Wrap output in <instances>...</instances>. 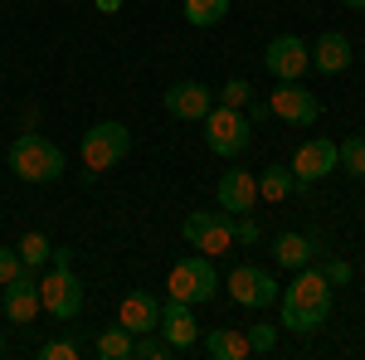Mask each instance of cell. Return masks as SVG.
<instances>
[{
  "label": "cell",
  "mask_w": 365,
  "mask_h": 360,
  "mask_svg": "<svg viewBox=\"0 0 365 360\" xmlns=\"http://www.w3.org/2000/svg\"><path fill=\"white\" fill-rule=\"evenodd\" d=\"M180 351L170 346L161 331H141L137 341H132V360H175Z\"/></svg>",
  "instance_id": "obj_22"
},
{
  "label": "cell",
  "mask_w": 365,
  "mask_h": 360,
  "mask_svg": "<svg viewBox=\"0 0 365 360\" xmlns=\"http://www.w3.org/2000/svg\"><path fill=\"white\" fill-rule=\"evenodd\" d=\"M312 258H317V249H312L307 234L287 229V234H278V239H273V263H278V268H292V273H297V268H307Z\"/></svg>",
  "instance_id": "obj_18"
},
{
  "label": "cell",
  "mask_w": 365,
  "mask_h": 360,
  "mask_svg": "<svg viewBox=\"0 0 365 360\" xmlns=\"http://www.w3.org/2000/svg\"><path fill=\"white\" fill-rule=\"evenodd\" d=\"M341 5H346V10H365V0H341Z\"/></svg>",
  "instance_id": "obj_34"
},
{
  "label": "cell",
  "mask_w": 365,
  "mask_h": 360,
  "mask_svg": "<svg viewBox=\"0 0 365 360\" xmlns=\"http://www.w3.org/2000/svg\"><path fill=\"white\" fill-rule=\"evenodd\" d=\"M229 15V0H185V20L195 29H215Z\"/></svg>",
  "instance_id": "obj_21"
},
{
  "label": "cell",
  "mask_w": 365,
  "mask_h": 360,
  "mask_svg": "<svg viewBox=\"0 0 365 360\" xmlns=\"http://www.w3.org/2000/svg\"><path fill=\"white\" fill-rule=\"evenodd\" d=\"M225 287H229V297L239 307H253V312H263V307H273L278 302V282H273V273L268 268H258V263H239L234 273L225 277Z\"/></svg>",
  "instance_id": "obj_8"
},
{
  "label": "cell",
  "mask_w": 365,
  "mask_h": 360,
  "mask_svg": "<svg viewBox=\"0 0 365 360\" xmlns=\"http://www.w3.org/2000/svg\"><path fill=\"white\" fill-rule=\"evenodd\" d=\"M0 351H5V331H0Z\"/></svg>",
  "instance_id": "obj_35"
},
{
  "label": "cell",
  "mask_w": 365,
  "mask_h": 360,
  "mask_svg": "<svg viewBox=\"0 0 365 360\" xmlns=\"http://www.w3.org/2000/svg\"><path fill=\"white\" fill-rule=\"evenodd\" d=\"M336 170V141L327 137H312L297 146V156H292V175H297V185H317V180H327Z\"/></svg>",
  "instance_id": "obj_13"
},
{
  "label": "cell",
  "mask_w": 365,
  "mask_h": 360,
  "mask_svg": "<svg viewBox=\"0 0 365 360\" xmlns=\"http://www.w3.org/2000/svg\"><path fill=\"white\" fill-rule=\"evenodd\" d=\"M220 103H229V108H249V103H253L249 78H229V83L220 88Z\"/></svg>",
  "instance_id": "obj_27"
},
{
  "label": "cell",
  "mask_w": 365,
  "mask_h": 360,
  "mask_svg": "<svg viewBox=\"0 0 365 360\" xmlns=\"http://www.w3.org/2000/svg\"><path fill=\"white\" fill-rule=\"evenodd\" d=\"M93 10H103V15H117V10H122V0H93Z\"/></svg>",
  "instance_id": "obj_32"
},
{
  "label": "cell",
  "mask_w": 365,
  "mask_h": 360,
  "mask_svg": "<svg viewBox=\"0 0 365 360\" xmlns=\"http://www.w3.org/2000/svg\"><path fill=\"white\" fill-rule=\"evenodd\" d=\"M15 253H20V263H25V268H34V273H39V268L54 258V244H49V239L34 229V234H25V239L15 244Z\"/></svg>",
  "instance_id": "obj_23"
},
{
  "label": "cell",
  "mask_w": 365,
  "mask_h": 360,
  "mask_svg": "<svg viewBox=\"0 0 365 360\" xmlns=\"http://www.w3.org/2000/svg\"><path fill=\"white\" fill-rule=\"evenodd\" d=\"M180 234H185V244L195 253L220 258V253L234 249V215H225V210H195V215H185Z\"/></svg>",
  "instance_id": "obj_7"
},
{
  "label": "cell",
  "mask_w": 365,
  "mask_h": 360,
  "mask_svg": "<svg viewBox=\"0 0 365 360\" xmlns=\"http://www.w3.org/2000/svg\"><path fill=\"white\" fill-rule=\"evenodd\" d=\"M215 292H220L215 258H205V253H190V258L170 263V273H166V297L200 307V302H215Z\"/></svg>",
  "instance_id": "obj_5"
},
{
  "label": "cell",
  "mask_w": 365,
  "mask_h": 360,
  "mask_svg": "<svg viewBox=\"0 0 365 360\" xmlns=\"http://www.w3.org/2000/svg\"><path fill=\"white\" fill-rule=\"evenodd\" d=\"M200 127H205V146L215 151V156H225V161H234V156H244L253 146V122L244 108H229V103H215V108L200 117Z\"/></svg>",
  "instance_id": "obj_4"
},
{
  "label": "cell",
  "mask_w": 365,
  "mask_h": 360,
  "mask_svg": "<svg viewBox=\"0 0 365 360\" xmlns=\"http://www.w3.org/2000/svg\"><path fill=\"white\" fill-rule=\"evenodd\" d=\"M39 312H49L54 322H73L83 312V282L73 273L68 249H54V268L39 273Z\"/></svg>",
  "instance_id": "obj_2"
},
{
  "label": "cell",
  "mask_w": 365,
  "mask_h": 360,
  "mask_svg": "<svg viewBox=\"0 0 365 360\" xmlns=\"http://www.w3.org/2000/svg\"><path fill=\"white\" fill-rule=\"evenodd\" d=\"M20 273H25V263H20V253H15V249H5V244H0V287H5V282H15Z\"/></svg>",
  "instance_id": "obj_29"
},
{
  "label": "cell",
  "mask_w": 365,
  "mask_h": 360,
  "mask_svg": "<svg viewBox=\"0 0 365 360\" xmlns=\"http://www.w3.org/2000/svg\"><path fill=\"white\" fill-rule=\"evenodd\" d=\"M234 239H239V244H258V224H253L249 215H234Z\"/></svg>",
  "instance_id": "obj_31"
},
{
  "label": "cell",
  "mask_w": 365,
  "mask_h": 360,
  "mask_svg": "<svg viewBox=\"0 0 365 360\" xmlns=\"http://www.w3.org/2000/svg\"><path fill=\"white\" fill-rule=\"evenodd\" d=\"M156 322H161V302L151 297V292H127L122 297V307H117V326H127L132 336H141V331H156Z\"/></svg>",
  "instance_id": "obj_17"
},
{
  "label": "cell",
  "mask_w": 365,
  "mask_h": 360,
  "mask_svg": "<svg viewBox=\"0 0 365 360\" xmlns=\"http://www.w3.org/2000/svg\"><path fill=\"white\" fill-rule=\"evenodd\" d=\"M0 312H5V322H15V326H25V322L39 317V273H34V268H25L15 282L0 287Z\"/></svg>",
  "instance_id": "obj_12"
},
{
  "label": "cell",
  "mask_w": 365,
  "mask_h": 360,
  "mask_svg": "<svg viewBox=\"0 0 365 360\" xmlns=\"http://www.w3.org/2000/svg\"><path fill=\"white\" fill-rule=\"evenodd\" d=\"M263 68L287 83V78H302L312 68V49L297 39V34H278V39H268V49H263Z\"/></svg>",
  "instance_id": "obj_10"
},
{
  "label": "cell",
  "mask_w": 365,
  "mask_h": 360,
  "mask_svg": "<svg viewBox=\"0 0 365 360\" xmlns=\"http://www.w3.org/2000/svg\"><path fill=\"white\" fill-rule=\"evenodd\" d=\"M5 161H10V170H15L25 185H54L58 175H63V151H58L49 137H39V132L15 137Z\"/></svg>",
  "instance_id": "obj_3"
},
{
  "label": "cell",
  "mask_w": 365,
  "mask_h": 360,
  "mask_svg": "<svg viewBox=\"0 0 365 360\" xmlns=\"http://www.w3.org/2000/svg\"><path fill=\"white\" fill-rule=\"evenodd\" d=\"M156 331L166 336L175 351H195V341H200L195 307H190V302H175V297H166V302H161V322H156Z\"/></svg>",
  "instance_id": "obj_14"
},
{
  "label": "cell",
  "mask_w": 365,
  "mask_h": 360,
  "mask_svg": "<svg viewBox=\"0 0 365 360\" xmlns=\"http://www.w3.org/2000/svg\"><path fill=\"white\" fill-rule=\"evenodd\" d=\"M132 341L137 336L127 331V326H108V331L98 336V356L103 360H132Z\"/></svg>",
  "instance_id": "obj_25"
},
{
  "label": "cell",
  "mask_w": 365,
  "mask_h": 360,
  "mask_svg": "<svg viewBox=\"0 0 365 360\" xmlns=\"http://www.w3.org/2000/svg\"><path fill=\"white\" fill-rule=\"evenodd\" d=\"M268 108H273V117L287 122V127H312V122L322 117V98H317L312 88H302V78H287V83L273 88Z\"/></svg>",
  "instance_id": "obj_9"
},
{
  "label": "cell",
  "mask_w": 365,
  "mask_h": 360,
  "mask_svg": "<svg viewBox=\"0 0 365 360\" xmlns=\"http://www.w3.org/2000/svg\"><path fill=\"white\" fill-rule=\"evenodd\" d=\"M161 108L175 117V122H200L205 112L215 108V93L200 83V78H180V83H170L161 93Z\"/></svg>",
  "instance_id": "obj_11"
},
{
  "label": "cell",
  "mask_w": 365,
  "mask_h": 360,
  "mask_svg": "<svg viewBox=\"0 0 365 360\" xmlns=\"http://www.w3.org/2000/svg\"><path fill=\"white\" fill-rule=\"evenodd\" d=\"M322 277H327L331 287H346V282H351V263H346V258H327V263H322Z\"/></svg>",
  "instance_id": "obj_30"
},
{
  "label": "cell",
  "mask_w": 365,
  "mask_h": 360,
  "mask_svg": "<svg viewBox=\"0 0 365 360\" xmlns=\"http://www.w3.org/2000/svg\"><path fill=\"white\" fill-rule=\"evenodd\" d=\"M127 151H132V132L122 127V122H93L78 141V156H83L88 166V180H98L103 170H113L117 161H127Z\"/></svg>",
  "instance_id": "obj_6"
},
{
  "label": "cell",
  "mask_w": 365,
  "mask_h": 360,
  "mask_svg": "<svg viewBox=\"0 0 365 360\" xmlns=\"http://www.w3.org/2000/svg\"><path fill=\"white\" fill-rule=\"evenodd\" d=\"M336 170H346V175L365 180V137H346V141H336Z\"/></svg>",
  "instance_id": "obj_24"
},
{
  "label": "cell",
  "mask_w": 365,
  "mask_h": 360,
  "mask_svg": "<svg viewBox=\"0 0 365 360\" xmlns=\"http://www.w3.org/2000/svg\"><path fill=\"white\" fill-rule=\"evenodd\" d=\"M312 49V68L317 73H327V78H336V73H346L351 68V39L341 34V29H327L317 44H307Z\"/></svg>",
  "instance_id": "obj_16"
},
{
  "label": "cell",
  "mask_w": 365,
  "mask_h": 360,
  "mask_svg": "<svg viewBox=\"0 0 365 360\" xmlns=\"http://www.w3.org/2000/svg\"><path fill=\"white\" fill-rule=\"evenodd\" d=\"M205 356L210 360H249V336L239 331V326H215V331L205 336Z\"/></svg>",
  "instance_id": "obj_19"
},
{
  "label": "cell",
  "mask_w": 365,
  "mask_h": 360,
  "mask_svg": "<svg viewBox=\"0 0 365 360\" xmlns=\"http://www.w3.org/2000/svg\"><path fill=\"white\" fill-rule=\"evenodd\" d=\"M292 190H297V175H292V166H263V170H258V200L278 205V200H287Z\"/></svg>",
  "instance_id": "obj_20"
},
{
  "label": "cell",
  "mask_w": 365,
  "mask_h": 360,
  "mask_svg": "<svg viewBox=\"0 0 365 360\" xmlns=\"http://www.w3.org/2000/svg\"><path fill=\"white\" fill-rule=\"evenodd\" d=\"M39 360H78V341L58 336V341H49V346H39Z\"/></svg>",
  "instance_id": "obj_28"
},
{
  "label": "cell",
  "mask_w": 365,
  "mask_h": 360,
  "mask_svg": "<svg viewBox=\"0 0 365 360\" xmlns=\"http://www.w3.org/2000/svg\"><path fill=\"white\" fill-rule=\"evenodd\" d=\"M215 200L225 215H253L258 205V175L253 170H225L220 185H215Z\"/></svg>",
  "instance_id": "obj_15"
},
{
  "label": "cell",
  "mask_w": 365,
  "mask_h": 360,
  "mask_svg": "<svg viewBox=\"0 0 365 360\" xmlns=\"http://www.w3.org/2000/svg\"><path fill=\"white\" fill-rule=\"evenodd\" d=\"M263 117H273V108H268V103H253V112H249V122H263Z\"/></svg>",
  "instance_id": "obj_33"
},
{
  "label": "cell",
  "mask_w": 365,
  "mask_h": 360,
  "mask_svg": "<svg viewBox=\"0 0 365 360\" xmlns=\"http://www.w3.org/2000/svg\"><path fill=\"white\" fill-rule=\"evenodd\" d=\"M244 336H249L253 356H273L278 351V326L273 322H253V326H244Z\"/></svg>",
  "instance_id": "obj_26"
},
{
  "label": "cell",
  "mask_w": 365,
  "mask_h": 360,
  "mask_svg": "<svg viewBox=\"0 0 365 360\" xmlns=\"http://www.w3.org/2000/svg\"><path fill=\"white\" fill-rule=\"evenodd\" d=\"M331 292L336 287L322 277L317 263L297 268V277L278 292V322L297 336H312L317 326H327V317H331Z\"/></svg>",
  "instance_id": "obj_1"
}]
</instances>
